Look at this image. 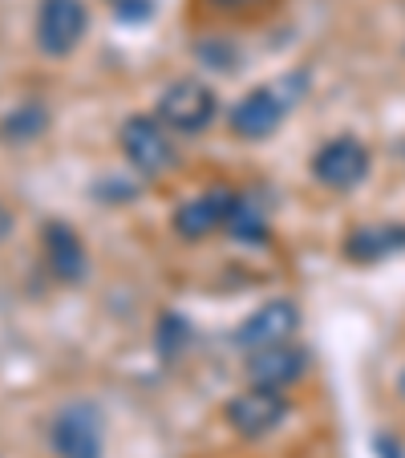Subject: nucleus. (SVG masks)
Segmentation results:
<instances>
[{
    "label": "nucleus",
    "mask_w": 405,
    "mask_h": 458,
    "mask_svg": "<svg viewBox=\"0 0 405 458\" xmlns=\"http://www.w3.org/2000/svg\"><path fill=\"white\" fill-rule=\"evenodd\" d=\"M122 155L130 158V166H134V171L147 174V179H155V174H166L174 166L171 130H166L158 118L134 114V118L122 122Z\"/></svg>",
    "instance_id": "nucleus-3"
},
{
    "label": "nucleus",
    "mask_w": 405,
    "mask_h": 458,
    "mask_svg": "<svg viewBox=\"0 0 405 458\" xmlns=\"http://www.w3.org/2000/svg\"><path fill=\"white\" fill-rule=\"evenodd\" d=\"M45 126H49V114H45V106L25 102L21 110H13L9 118L0 122V139H9V142H29V139H37V134H41Z\"/></svg>",
    "instance_id": "nucleus-14"
},
{
    "label": "nucleus",
    "mask_w": 405,
    "mask_h": 458,
    "mask_svg": "<svg viewBox=\"0 0 405 458\" xmlns=\"http://www.w3.org/2000/svg\"><path fill=\"white\" fill-rule=\"evenodd\" d=\"M232 208H235V191L211 187V191H203V195L187 199L179 211H174V227H179V235H187V240H203V235L227 227Z\"/></svg>",
    "instance_id": "nucleus-8"
},
{
    "label": "nucleus",
    "mask_w": 405,
    "mask_h": 458,
    "mask_svg": "<svg viewBox=\"0 0 405 458\" xmlns=\"http://www.w3.org/2000/svg\"><path fill=\"white\" fill-rule=\"evenodd\" d=\"M49 442L57 458H102L105 450V418L94 402H70L49 422Z\"/></svg>",
    "instance_id": "nucleus-1"
},
{
    "label": "nucleus",
    "mask_w": 405,
    "mask_h": 458,
    "mask_svg": "<svg viewBox=\"0 0 405 458\" xmlns=\"http://www.w3.org/2000/svg\"><path fill=\"white\" fill-rule=\"evenodd\" d=\"M41 243H45V264H49V272L61 284H78L86 276V243L70 224H61V219L45 224Z\"/></svg>",
    "instance_id": "nucleus-11"
},
{
    "label": "nucleus",
    "mask_w": 405,
    "mask_h": 458,
    "mask_svg": "<svg viewBox=\"0 0 405 458\" xmlns=\"http://www.w3.org/2000/svg\"><path fill=\"white\" fill-rule=\"evenodd\" d=\"M89 33V9L81 0H41L37 4V45L49 57H70Z\"/></svg>",
    "instance_id": "nucleus-4"
},
{
    "label": "nucleus",
    "mask_w": 405,
    "mask_h": 458,
    "mask_svg": "<svg viewBox=\"0 0 405 458\" xmlns=\"http://www.w3.org/2000/svg\"><path fill=\"white\" fill-rule=\"evenodd\" d=\"M308 369V353L296 345H267V349H251L248 353V377L251 386H267V389H284L292 381L304 377Z\"/></svg>",
    "instance_id": "nucleus-9"
},
{
    "label": "nucleus",
    "mask_w": 405,
    "mask_h": 458,
    "mask_svg": "<svg viewBox=\"0 0 405 458\" xmlns=\"http://www.w3.org/2000/svg\"><path fill=\"white\" fill-rule=\"evenodd\" d=\"M401 248H405V224H365L353 227L345 240L349 259H357V264H377V259L393 256Z\"/></svg>",
    "instance_id": "nucleus-12"
},
{
    "label": "nucleus",
    "mask_w": 405,
    "mask_h": 458,
    "mask_svg": "<svg viewBox=\"0 0 405 458\" xmlns=\"http://www.w3.org/2000/svg\"><path fill=\"white\" fill-rule=\"evenodd\" d=\"M215 89L203 86L195 78H182V81H171L158 98V122L166 130H179V134H203V130L215 122Z\"/></svg>",
    "instance_id": "nucleus-2"
},
{
    "label": "nucleus",
    "mask_w": 405,
    "mask_h": 458,
    "mask_svg": "<svg viewBox=\"0 0 405 458\" xmlns=\"http://www.w3.org/2000/svg\"><path fill=\"white\" fill-rule=\"evenodd\" d=\"M296 329H300V309L292 301H267L235 329V345H243L248 353L267 345H284V341H292Z\"/></svg>",
    "instance_id": "nucleus-7"
},
{
    "label": "nucleus",
    "mask_w": 405,
    "mask_h": 458,
    "mask_svg": "<svg viewBox=\"0 0 405 458\" xmlns=\"http://www.w3.org/2000/svg\"><path fill=\"white\" fill-rule=\"evenodd\" d=\"M284 114H288V102L276 94V89H251V94L232 110V130L240 139L259 142V139H267V134H276Z\"/></svg>",
    "instance_id": "nucleus-10"
},
{
    "label": "nucleus",
    "mask_w": 405,
    "mask_h": 458,
    "mask_svg": "<svg viewBox=\"0 0 405 458\" xmlns=\"http://www.w3.org/2000/svg\"><path fill=\"white\" fill-rule=\"evenodd\" d=\"M227 232L243 243H259L267 235L264 208H259L251 195H235V208H232V216H227Z\"/></svg>",
    "instance_id": "nucleus-13"
},
{
    "label": "nucleus",
    "mask_w": 405,
    "mask_h": 458,
    "mask_svg": "<svg viewBox=\"0 0 405 458\" xmlns=\"http://www.w3.org/2000/svg\"><path fill=\"white\" fill-rule=\"evenodd\" d=\"M397 394L405 398V369H401V377H397Z\"/></svg>",
    "instance_id": "nucleus-16"
},
{
    "label": "nucleus",
    "mask_w": 405,
    "mask_h": 458,
    "mask_svg": "<svg viewBox=\"0 0 405 458\" xmlns=\"http://www.w3.org/2000/svg\"><path fill=\"white\" fill-rule=\"evenodd\" d=\"M9 227H13V211L4 208V203H0V240L9 235Z\"/></svg>",
    "instance_id": "nucleus-15"
},
{
    "label": "nucleus",
    "mask_w": 405,
    "mask_h": 458,
    "mask_svg": "<svg viewBox=\"0 0 405 458\" xmlns=\"http://www.w3.org/2000/svg\"><path fill=\"white\" fill-rule=\"evenodd\" d=\"M288 410L292 406H288L284 389L251 386V389H243V394H235V398L227 402L224 418L235 434H243V438H264V434H272V430L284 426Z\"/></svg>",
    "instance_id": "nucleus-5"
},
{
    "label": "nucleus",
    "mask_w": 405,
    "mask_h": 458,
    "mask_svg": "<svg viewBox=\"0 0 405 458\" xmlns=\"http://www.w3.org/2000/svg\"><path fill=\"white\" fill-rule=\"evenodd\" d=\"M312 174L333 191H349L369 174V150L357 139H349V134L345 139H333L312 155Z\"/></svg>",
    "instance_id": "nucleus-6"
}]
</instances>
